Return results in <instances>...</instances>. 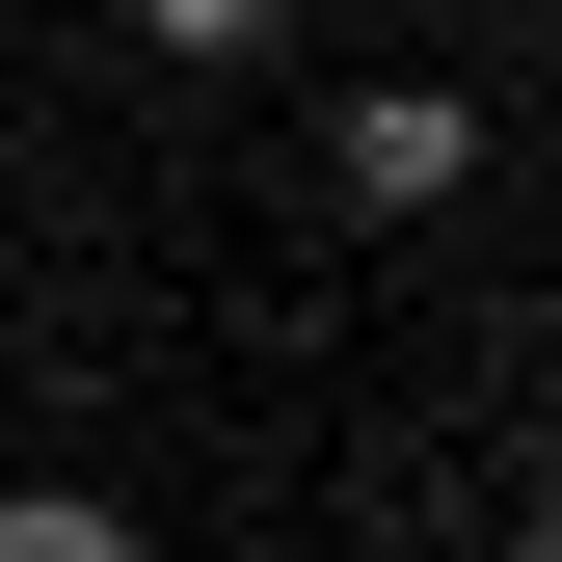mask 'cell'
<instances>
[{"instance_id":"obj_3","label":"cell","mask_w":562,"mask_h":562,"mask_svg":"<svg viewBox=\"0 0 562 562\" xmlns=\"http://www.w3.org/2000/svg\"><path fill=\"white\" fill-rule=\"evenodd\" d=\"M134 27H161V54H188V81H241V54H268V27H295V0H134Z\"/></svg>"},{"instance_id":"obj_2","label":"cell","mask_w":562,"mask_h":562,"mask_svg":"<svg viewBox=\"0 0 562 562\" xmlns=\"http://www.w3.org/2000/svg\"><path fill=\"white\" fill-rule=\"evenodd\" d=\"M0 562H161V536H134L108 482H0Z\"/></svg>"},{"instance_id":"obj_1","label":"cell","mask_w":562,"mask_h":562,"mask_svg":"<svg viewBox=\"0 0 562 562\" xmlns=\"http://www.w3.org/2000/svg\"><path fill=\"white\" fill-rule=\"evenodd\" d=\"M322 188H348V215H456V188H482V81H348L322 108Z\"/></svg>"}]
</instances>
